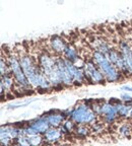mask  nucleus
Wrapping results in <instances>:
<instances>
[{
    "label": "nucleus",
    "instance_id": "f257e3e1",
    "mask_svg": "<svg viewBox=\"0 0 132 146\" xmlns=\"http://www.w3.org/2000/svg\"><path fill=\"white\" fill-rule=\"evenodd\" d=\"M93 61L98 66V68L101 70L106 79L112 82L120 80V70L108 60L105 55L95 51L93 53Z\"/></svg>",
    "mask_w": 132,
    "mask_h": 146
},
{
    "label": "nucleus",
    "instance_id": "f03ea898",
    "mask_svg": "<svg viewBox=\"0 0 132 146\" xmlns=\"http://www.w3.org/2000/svg\"><path fill=\"white\" fill-rule=\"evenodd\" d=\"M96 113L93 112L89 106L80 105L72 110L69 113L71 120L78 125H87V124H95L96 122Z\"/></svg>",
    "mask_w": 132,
    "mask_h": 146
},
{
    "label": "nucleus",
    "instance_id": "7ed1b4c3",
    "mask_svg": "<svg viewBox=\"0 0 132 146\" xmlns=\"http://www.w3.org/2000/svg\"><path fill=\"white\" fill-rule=\"evenodd\" d=\"M83 73L85 78L91 80L93 83H102L105 80V76L103 75V73L101 72V70L93 60L83 64Z\"/></svg>",
    "mask_w": 132,
    "mask_h": 146
},
{
    "label": "nucleus",
    "instance_id": "20e7f679",
    "mask_svg": "<svg viewBox=\"0 0 132 146\" xmlns=\"http://www.w3.org/2000/svg\"><path fill=\"white\" fill-rule=\"evenodd\" d=\"M49 46H50L51 50L54 53H56V54H64L66 47H67V44L61 36H54L49 41Z\"/></svg>",
    "mask_w": 132,
    "mask_h": 146
},
{
    "label": "nucleus",
    "instance_id": "39448f33",
    "mask_svg": "<svg viewBox=\"0 0 132 146\" xmlns=\"http://www.w3.org/2000/svg\"><path fill=\"white\" fill-rule=\"evenodd\" d=\"M31 127L34 128L39 134H41V133L45 134V133L51 128V126H50V124H49L48 120H47V117H42V118L38 119V120H36L35 122H33Z\"/></svg>",
    "mask_w": 132,
    "mask_h": 146
},
{
    "label": "nucleus",
    "instance_id": "423d86ee",
    "mask_svg": "<svg viewBox=\"0 0 132 146\" xmlns=\"http://www.w3.org/2000/svg\"><path fill=\"white\" fill-rule=\"evenodd\" d=\"M62 132L58 130L57 128H52L51 127L47 132L44 134V138L47 142L50 143H56L62 138Z\"/></svg>",
    "mask_w": 132,
    "mask_h": 146
},
{
    "label": "nucleus",
    "instance_id": "0eeeda50",
    "mask_svg": "<svg viewBox=\"0 0 132 146\" xmlns=\"http://www.w3.org/2000/svg\"><path fill=\"white\" fill-rule=\"evenodd\" d=\"M47 120L52 128H58L61 127L62 123L64 122V117L61 114H52L47 116Z\"/></svg>",
    "mask_w": 132,
    "mask_h": 146
},
{
    "label": "nucleus",
    "instance_id": "6e6552de",
    "mask_svg": "<svg viewBox=\"0 0 132 146\" xmlns=\"http://www.w3.org/2000/svg\"><path fill=\"white\" fill-rule=\"evenodd\" d=\"M116 108H117V113H118L119 116H123V117L129 116L130 111L132 109L131 106H124V105H117Z\"/></svg>",
    "mask_w": 132,
    "mask_h": 146
},
{
    "label": "nucleus",
    "instance_id": "1a4fd4ad",
    "mask_svg": "<svg viewBox=\"0 0 132 146\" xmlns=\"http://www.w3.org/2000/svg\"><path fill=\"white\" fill-rule=\"evenodd\" d=\"M74 131L78 136H87L91 131V129L87 125H78L77 127H75Z\"/></svg>",
    "mask_w": 132,
    "mask_h": 146
},
{
    "label": "nucleus",
    "instance_id": "9d476101",
    "mask_svg": "<svg viewBox=\"0 0 132 146\" xmlns=\"http://www.w3.org/2000/svg\"><path fill=\"white\" fill-rule=\"evenodd\" d=\"M29 140H30L31 146H40L43 141V138L40 136V134L38 135H34V136H30L29 137Z\"/></svg>",
    "mask_w": 132,
    "mask_h": 146
},
{
    "label": "nucleus",
    "instance_id": "9b49d317",
    "mask_svg": "<svg viewBox=\"0 0 132 146\" xmlns=\"http://www.w3.org/2000/svg\"><path fill=\"white\" fill-rule=\"evenodd\" d=\"M16 144H18L19 146H31L30 140L27 136H19L16 139Z\"/></svg>",
    "mask_w": 132,
    "mask_h": 146
},
{
    "label": "nucleus",
    "instance_id": "f8f14e48",
    "mask_svg": "<svg viewBox=\"0 0 132 146\" xmlns=\"http://www.w3.org/2000/svg\"><path fill=\"white\" fill-rule=\"evenodd\" d=\"M130 132H131V129L128 125H123L120 128V133L123 136H129Z\"/></svg>",
    "mask_w": 132,
    "mask_h": 146
},
{
    "label": "nucleus",
    "instance_id": "ddd939ff",
    "mask_svg": "<svg viewBox=\"0 0 132 146\" xmlns=\"http://www.w3.org/2000/svg\"><path fill=\"white\" fill-rule=\"evenodd\" d=\"M122 89H125V90H128V91H132V86H129V85H126V86H123Z\"/></svg>",
    "mask_w": 132,
    "mask_h": 146
},
{
    "label": "nucleus",
    "instance_id": "4468645a",
    "mask_svg": "<svg viewBox=\"0 0 132 146\" xmlns=\"http://www.w3.org/2000/svg\"><path fill=\"white\" fill-rule=\"evenodd\" d=\"M129 117H130V118H132V109H131V111H130V114H129Z\"/></svg>",
    "mask_w": 132,
    "mask_h": 146
},
{
    "label": "nucleus",
    "instance_id": "2eb2a0df",
    "mask_svg": "<svg viewBox=\"0 0 132 146\" xmlns=\"http://www.w3.org/2000/svg\"><path fill=\"white\" fill-rule=\"evenodd\" d=\"M13 146H19V145H18V144H15V145H13Z\"/></svg>",
    "mask_w": 132,
    "mask_h": 146
}]
</instances>
